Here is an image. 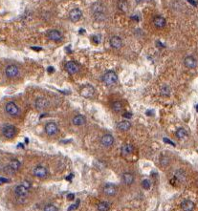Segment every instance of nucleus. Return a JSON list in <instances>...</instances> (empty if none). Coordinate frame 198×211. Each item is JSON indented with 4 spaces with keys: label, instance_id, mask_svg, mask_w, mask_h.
<instances>
[{
    "label": "nucleus",
    "instance_id": "f257e3e1",
    "mask_svg": "<svg viewBox=\"0 0 198 211\" xmlns=\"http://www.w3.org/2000/svg\"><path fill=\"white\" fill-rule=\"evenodd\" d=\"M102 80L107 86H112V85H115L117 83L118 76L116 73L113 72V71H108V72H106L104 75H103Z\"/></svg>",
    "mask_w": 198,
    "mask_h": 211
},
{
    "label": "nucleus",
    "instance_id": "f03ea898",
    "mask_svg": "<svg viewBox=\"0 0 198 211\" xmlns=\"http://www.w3.org/2000/svg\"><path fill=\"white\" fill-rule=\"evenodd\" d=\"M14 194L18 200H26L29 195V188L21 184L14 188Z\"/></svg>",
    "mask_w": 198,
    "mask_h": 211
},
{
    "label": "nucleus",
    "instance_id": "7ed1b4c3",
    "mask_svg": "<svg viewBox=\"0 0 198 211\" xmlns=\"http://www.w3.org/2000/svg\"><path fill=\"white\" fill-rule=\"evenodd\" d=\"M79 94L80 96H83L85 98H93L95 95V89L91 85H83V86L79 89Z\"/></svg>",
    "mask_w": 198,
    "mask_h": 211
},
{
    "label": "nucleus",
    "instance_id": "20e7f679",
    "mask_svg": "<svg viewBox=\"0 0 198 211\" xmlns=\"http://www.w3.org/2000/svg\"><path fill=\"white\" fill-rule=\"evenodd\" d=\"M5 110H6V112H7L9 115L11 116V117H16V116L19 115V108L13 101H10V102H8V103L6 104Z\"/></svg>",
    "mask_w": 198,
    "mask_h": 211
},
{
    "label": "nucleus",
    "instance_id": "39448f33",
    "mask_svg": "<svg viewBox=\"0 0 198 211\" xmlns=\"http://www.w3.org/2000/svg\"><path fill=\"white\" fill-rule=\"evenodd\" d=\"M33 174L36 178L39 179H44L48 176V170L46 169V167L42 166V165H37L34 168Z\"/></svg>",
    "mask_w": 198,
    "mask_h": 211
},
{
    "label": "nucleus",
    "instance_id": "423d86ee",
    "mask_svg": "<svg viewBox=\"0 0 198 211\" xmlns=\"http://www.w3.org/2000/svg\"><path fill=\"white\" fill-rule=\"evenodd\" d=\"M5 74H6V76H7L8 78H15V76H18L19 69H18V67L15 66V65H13V64L8 65V66L6 67Z\"/></svg>",
    "mask_w": 198,
    "mask_h": 211
},
{
    "label": "nucleus",
    "instance_id": "0eeeda50",
    "mask_svg": "<svg viewBox=\"0 0 198 211\" xmlns=\"http://www.w3.org/2000/svg\"><path fill=\"white\" fill-rule=\"evenodd\" d=\"M3 136L6 137L7 139H11L15 136L16 134V128L13 125H6L2 130Z\"/></svg>",
    "mask_w": 198,
    "mask_h": 211
},
{
    "label": "nucleus",
    "instance_id": "6e6552de",
    "mask_svg": "<svg viewBox=\"0 0 198 211\" xmlns=\"http://www.w3.org/2000/svg\"><path fill=\"white\" fill-rule=\"evenodd\" d=\"M45 132L48 136H55L59 132V128L55 122H48L45 125Z\"/></svg>",
    "mask_w": 198,
    "mask_h": 211
},
{
    "label": "nucleus",
    "instance_id": "1a4fd4ad",
    "mask_svg": "<svg viewBox=\"0 0 198 211\" xmlns=\"http://www.w3.org/2000/svg\"><path fill=\"white\" fill-rule=\"evenodd\" d=\"M103 193L107 196H114L117 193V187L113 184H105L103 185Z\"/></svg>",
    "mask_w": 198,
    "mask_h": 211
},
{
    "label": "nucleus",
    "instance_id": "9d476101",
    "mask_svg": "<svg viewBox=\"0 0 198 211\" xmlns=\"http://www.w3.org/2000/svg\"><path fill=\"white\" fill-rule=\"evenodd\" d=\"M65 69L66 71L70 74V75H75L79 72V65H77L75 61H68L65 64Z\"/></svg>",
    "mask_w": 198,
    "mask_h": 211
},
{
    "label": "nucleus",
    "instance_id": "9b49d317",
    "mask_svg": "<svg viewBox=\"0 0 198 211\" xmlns=\"http://www.w3.org/2000/svg\"><path fill=\"white\" fill-rule=\"evenodd\" d=\"M100 143L104 147H110L114 143V138L110 134H105L100 139Z\"/></svg>",
    "mask_w": 198,
    "mask_h": 211
},
{
    "label": "nucleus",
    "instance_id": "f8f14e48",
    "mask_svg": "<svg viewBox=\"0 0 198 211\" xmlns=\"http://www.w3.org/2000/svg\"><path fill=\"white\" fill-rule=\"evenodd\" d=\"M82 15L81 11L79 9H73L69 13V18L72 22H77Z\"/></svg>",
    "mask_w": 198,
    "mask_h": 211
},
{
    "label": "nucleus",
    "instance_id": "ddd939ff",
    "mask_svg": "<svg viewBox=\"0 0 198 211\" xmlns=\"http://www.w3.org/2000/svg\"><path fill=\"white\" fill-rule=\"evenodd\" d=\"M184 64H185V66L187 68H189V69H193L197 66V60L195 59L193 56H189L185 58L184 59Z\"/></svg>",
    "mask_w": 198,
    "mask_h": 211
},
{
    "label": "nucleus",
    "instance_id": "4468645a",
    "mask_svg": "<svg viewBox=\"0 0 198 211\" xmlns=\"http://www.w3.org/2000/svg\"><path fill=\"white\" fill-rule=\"evenodd\" d=\"M134 151V147L132 146L131 144H123L122 146V149H121V153H122V156L123 158H126V157L130 156Z\"/></svg>",
    "mask_w": 198,
    "mask_h": 211
},
{
    "label": "nucleus",
    "instance_id": "2eb2a0df",
    "mask_svg": "<svg viewBox=\"0 0 198 211\" xmlns=\"http://www.w3.org/2000/svg\"><path fill=\"white\" fill-rule=\"evenodd\" d=\"M122 181L126 185H131L135 181V177L132 173H123L122 176Z\"/></svg>",
    "mask_w": 198,
    "mask_h": 211
},
{
    "label": "nucleus",
    "instance_id": "dca6fc26",
    "mask_svg": "<svg viewBox=\"0 0 198 211\" xmlns=\"http://www.w3.org/2000/svg\"><path fill=\"white\" fill-rule=\"evenodd\" d=\"M48 38H49V39H51V40H53L55 42H57V41H61L62 36L59 31L52 30L48 33Z\"/></svg>",
    "mask_w": 198,
    "mask_h": 211
},
{
    "label": "nucleus",
    "instance_id": "f3484780",
    "mask_svg": "<svg viewBox=\"0 0 198 211\" xmlns=\"http://www.w3.org/2000/svg\"><path fill=\"white\" fill-rule=\"evenodd\" d=\"M48 100L44 98H38L36 100V108L37 110H44L48 107Z\"/></svg>",
    "mask_w": 198,
    "mask_h": 211
},
{
    "label": "nucleus",
    "instance_id": "a211bd4d",
    "mask_svg": "<svg viewBox=\"0 0 198 211\" xmlns=\"http://www.w3.org/2000/svg\"><path fill=\"white\" fill-rule=\"evenodd\" d=\"M194 202H191V200H185L181 204V208H182L183 211H192L194 209Z\"/></svg>",
    "mask_w": 198,
    "mask_h": 211
},
{
    "label": "nucleus",
    "instance_id": "6ab92c4d",
    "mask_svg": "<svg viewBox=\"0 0 198 211\" xmlns=\"http://www.w3.org/2000/svg\"><path fill=\"white\" fill-rule=\"evenodd\" d=\"M110 45L112 48H114V49H120V48H122L123 46V40L121 39V38H119V36H112L110 39Z\"/></svg>",
    "mask_w": 198,
    "mask_h": 211
},
{
    "label": "nucleus",
    "instance_id": "aec40b11",
    "mask_svg": "<svg viewBox=\"0 0 198 211\" xmlns=\"http://www.w3.org/2000/svg\"><path fill=\"white\" fill-rule=\"evenodd\" d=\"M154 26L158 28V29H163L166 26V19L162 17V16H156L153 19Z\"/></svg>",
    "mask_w": 198,
    "mask_h": 211
},
{
    "label": "nucleus",
    "instance_id": "412c9836",
    "mask_svg": "<svg viewBox=\"0 0 198 211\" xmlns=\"http://www.w3.org/2000/svg\"><path fill=\"white\" fill-rule=\"evenodd\" d=\"M72 122H73L74 125H77V126H81V125L85 124L86 119L82 115H77L76 117H74L73 119H72Z\"/></svg>",
    "mask_w": 198,
    "mask_h": 211
},
{
    "label": "nucleus",
    "instance_id": "4be33fe9",
    "mask_svg": "<svg viewBox=\"0 0 198 211\" xmlns=\"http://www.w3.org/2000/svg\"><path fill=\"white\" fill-rule=\"evenodd\" d=\"M130 127H131V123L128 121H120L119 123L117 124V128L121 131H127L130 129Z\"/></svg>",
    "mask_w": 198,
    "mask_h": 211
},
{
    "label": "nucleus",
    "instance_id": "5701e85b",
    "mask_svg": "<svg viewBox=\"0 0 198 211\" xmlns=\"http://www.w3.org/2000/svg\"><path fill=\"white\" fill-rule=\"evenodd\" d=\"M110 209V204L107 202H100L98 204V211H108Z\"/></svg>",
    "mask_w": 198,
    "mask_h": 211
},
{
    "label": "nucleus",
    "instance_id": "b1692460",
    "mask_svg": "<svg viewBox=\"0 0 198 211\" xmlns=\"http://www.w3.org/2000/svg\"><path fill=\"white\" fill-rule=\"evenodd\" d=\"M175 135H176V137L178 139H186L187 137H188V132H187V130L184 129V128H180V129H178L176 131Z\"/></svg>",
    "mask_w": 198,
    "mask_h": 211
},
{
    "label": "nucleus",
    "instance_id": "393cba45",
    "mask_svg": "<svg viewBox=\"0 0 198 211\" xmlns=\"http://www.w3.org/2000/svg\"><path fill=\"white\" fill-rule=\"evenodd\" d=\"M9 165H10V166L13 168V170H15V171H18V169L20 168V165H21V163H20V161H17L16 159H11V161L9 162Z\"/></svg>",
    "mask_w": 198,
    "mask_h": 211
},
{
    "label": "nucleus",
    "instance_id": "a878e982",
    "mask_svg": "<svg viewBox=\"0 0 198 211\" xmlns=\"http://www.w3.org/2000/svg\"><path fill=\"white\" fill-rule=\"evenodd\" d=\"M111 107L114 112H116V113H119L123 110V104H122V102H120V101H114L113 103H112Z\"/></svg>",
    "mask_w": 198,
    "mask_h": 211
},
{
    "label": "nucleus",
    "instance_id": "bb28decb",
    "mask_svg": "<svg viewBox=\"0 0 198 211\" xmlns=\"http://www.w3.org/2000/svg\"><path fill=\"white\" fill-rule=\"evenodd\" d=\"M4 172L6 173V174H8V175H13L14 173L16 172L15 170H13V168H11L10 165H7V166H5L4 167Z\"/></svg>",
    "mask_w": 198,
    "mask_h": 211
},
{
    "label": "nucleus",
    "instance_id": "cd10ccee",
    "mask_svg": "<svg viewBox=\"0 0 198 211\" xmlns=\"http://www.w3.org/2000/svg\"><path fill=\"white\" fill-rule=\"evenodd\" d=\"M161 94H162V96H168L169 94H170V89H169V87L168 86L163 87L162 89H161Z\"/></svg>",
    "mask_w": 198,
    "mask_h": 211
},
{
    "label": "nucleus",
    "instance_id": "c85d7f7f",
    "mask_svg": "<svg viewBox=\"0 0 198 211\" xmlns=\"http://www.w3.org/2000/svg\"><path fill=\"white\" fill-rule=\"evenodd\" d=\"M142 186H143V189H145V190L149 189V188H150V186H151L150 181H149V180H146V179L143 180V181L142 182Z\"/></svg>",
    "mask_w": 198,
    "mask_h": 211
},
{
    "label": "nucleus",
    "instance_id": "c756f323",
    "mask_svg": "<svg viewBox=\"0 0 198 211\" xmlns=\"http://www.w3.org/2000/svg\"><path fill=\"white\" fill-rule=\"evenodd\" d=\"M44 211H57V208L54 204H46L44 207Z\"/></svg>",
    "mask_w": 198,
    "mask_h": 211
},
{
    "label": "nucleus",
    "instance_id": "7c9ffc66",
    "mask_svg": "<svg viewBox=\"0 0 198 211\" xmlns=\"http://www.w3.org/2000/svg\"><path fill=\"white\" fill-rule=\"evenodd\" d=\"M123 118H125L126 119H131V118H132V115H131V113L125 112V113H123Z\"/></svg>",
    "mask_w": 198,
    "mask_h": 211
},
{
    "label": "nucleus",
    "instance_id": "2f4dec72",
    "mask_svg": "<svg viewBox=\"0 0 198 211\" xmlns=\"http://www.w3.org/2000/svg\"><path fill=\"white\" fill-rule=\"evenodd\" d=\"M22 184L24 185V186L27 187V188H29V189H30V188H31V184H30V182H29L28 181H24V182H22Z\"/></svg>",
    "mask_w": 198,
    "mask_h": 211
},
{
    "label": "nucleus",
    "instance_id": "473e14b6",
    "mask_svg": "<svg viewBox=\"0 0 198 211\" xmlns=\"http://www.w3.org/2000/svg\"><path fill=\"white\" fill-rule=\"evenodd\" d=\"M163 141H164V142H166V143H168V144H170V145H173V146H175L174 142H173V141H169L168 139H164Z\"/></svg>",
    "mask_w": 198,
    "mask_h": 211
},
{
    "label": "nucleus",
    "instance_id": "72a5a7b5",
    "mask_svg": "<svg viewBox=\"0 0 198 211\" xmlns=\"http://www.w3.org/2000/svg\"><path fill=\"white\" fill-rule=\"evenodd\" d=\"M9 180L8 179H5V178H0V184H6V182H8Z\"/></svg>",
    "mask_w": 198,
    "mask_h": 211
},
{
    "label": "nucleus",
    "instance_id": "f704fd0d",
    "mask_svg": "<svg viewBox=\"0 0 198 211\" xmlns=\"http://www.w3.org/2000/svg\"><path fill=\"white\" fill-rule=\"evenodd\" d=\"M67 198H68L69 201H72V200H74L75 195H74V194H69V195L67 196Z\"/></svg>",
    "mask_w": 198,
    "mask_h": 211
},
{
    "label": "nucleus",
    "instance_id": "c9c22d12",
    "mask_svg": "<svg viewBox=\"0 0 198 211\" xmlns=\"http://www.w3.org/2000/svg\"><path fill=\"white\" fill-rule=\"evenodd\" d=\"M94 41L96 42V43H100V38H99V36H95Z\"/></svg>",
    "mask_w": 198,
    "mask_h": 211
},
{
    "label": "nucleus",
    "instance_id": "e433bc0d",
    "mask_svg": "<svg viewBox=\"0 0 198 211\" xmlns=\"http://www.w3.org/2000/svg\"><path fill=\"white\" fill-rule=\"evenodd\" d=\"M188 1L189 2V3H191L192 5H194V6H196V5H197V3H196V2H195V1H193V0H188Z\"/></svg>",
    "mask_w": 198,
    "mask_h": 211
},
{
    "label": "nucleus",
    "instance_id": "4c0bfd02",
    "mask_svg": "<svg viewBox=\"0 0 198 211\" xmlns=\"http://www.w3.org/2000/svg\"><path fill=\"white\" fill-rule=\"evenodd\" d=\"M48 72L49 73H53L54 72V67H49L48 68Z\"/></svg>",
    "mask_w": 198,
    "mask_h": 211
},
{
    "label": "nucleus",
    "instance_id": "58836bf2",
    "mask_svg": "<svg viewBox=\"0 0 198 211\" xmlns=\"http://www.w3.org/2000/svg\"><path fill=\"white\" fill-rule=\"evenodd\" d=\"M195 110H196V112L198 113V104H197V105H195Z\"/></svg>",
    "mask_w": 198,
    "mask_h": 211
}]
</instances>
